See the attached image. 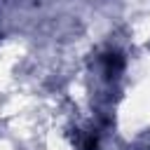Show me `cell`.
Segmentation results:
<instances>
[{
	"label": "cell",
	"instance_id": "cell-1",
	"mask_svg": "<svg viewBox=\"0 0 150 150\" xmlns=\"http://www.w3.org/2000/svg\"><path fill=\"white\" fill-rule=\"evenodd\" d=\"M103 63H105V75H115L122 70V56L120 54H105L103 56Z\"/></svg>",
	"mask_w": 150,
	"mask_h": 150
},
{
	"label": "cell",
	"instance_id": "cell-2",
	"mask_svg": "<svg viewBox=\"0 0 150 150\" xmlns=\"http://www.w3.org/2000/svg\"><path fill=\"white\" fill-rule=\"evenodd\" d=\"M98 148V141L94 138V136H89L87 141H84V145H82V150H96Z\"/></svg>",
	"mask_w": 150,
	"mask_h": 150
}]
</instances>
